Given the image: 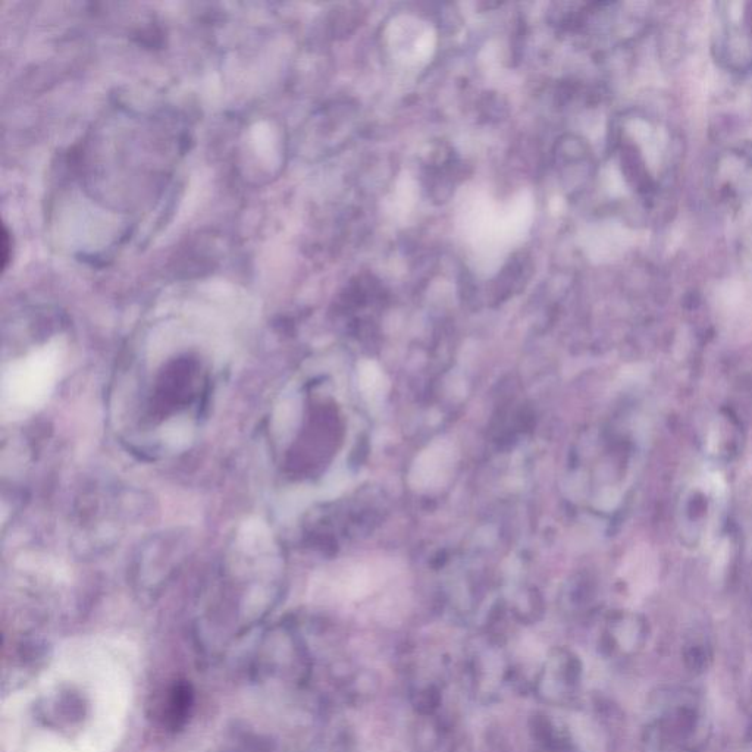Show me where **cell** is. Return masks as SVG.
I'll return each mask as SVG.
<instances>
[{"label":"cell","instance_id":"obj_1","mask_svg":"<svg viewBox=\"0 0 752 752\" xmlns=\"http://www.w3.org/2000/svg\"><path fill=\"white\" fill-rule=\"evenodd\" d=\"M64 363L59 344H47L5 366L0 382V412L6 421H21L39 412L58 384Z\"/></svg>","mask_w":752,"mask_h":752},{"label":"cell","instance_id":"obj_2","mask_svg":"<svg viewBox=\"0 0 752 752\" xmlns=\"http://www.w3.org/2000/svg\"><path fill=\"white\" fill-rule=\"evenodd\" d=\"M457 459L459 454L451 441H434L416 457L410 470V485L419 491L443 488L453 475Z\"/></svg>","mask_w":752,"mask_h":752},{"label":"cell","instance_id":"obj_3","mask_svg":"<svg viewBox=\"0 0 752 752\" xmlns=\"http://www.w3.org/2000/svg\"><path fill=\"white\" fill-rule=\"evenodd\" d=\"M193 704L194 692L190 683H175L166 695L164 710H162L166 728L172 730L183 728L193 710Z\"/></svg>","mask_w":752,"mask_h":752},{"label":"cell","instance_id":"obj_4","mask_svg":"<svg viewBox=\"0 0 752 752\" xmlns=\"http://www.w3.org/2000/svg\"><path fill=\"white\" fill-rule=\"evenodd\" d=\"M359 387L369 403L381 400L387 393L388 381L384 372L374 362H365L359 369Z\"/></svg>","mask_w":752,"mask_h":752}]
</instances>
